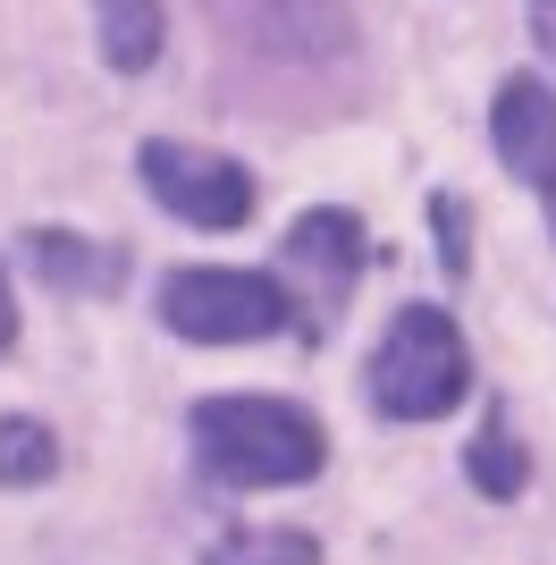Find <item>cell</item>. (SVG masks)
<instances>
[{
    "label": "cell",
    "instance_id": "obj_3",
    "mask_svg": "<svg viewBox=\"0 0 556 565\" xmlns=\"http://www.w3.org/2000/svg\"><path fill=\"white\" fill-rule=\"evenodd\" d=\"M161 321L194 347H245V338H278V330H303L287 279L270 270H169L161 279Z\"/></svg>",
    "mask_w": 556,
    "mask_h": 565
},
{
    "label": "cell",
    "instance_id": "obj_7",
    "mask_svg": "<svg viewBox=\"0 0 556 565\" xmlns=\"http://www.w3.org/2000/svg\"><path fill=\"white\" fill-rule=\"evenodd\" d=\"M25 262H34L51 287H118L127 279V254H118V245H85V236H68V228H34L25 236Z\"/></svg>",
    "mask_w": 556,
    "mask_h": 565
},
{
    "label": "cell",
    "instance_id": "obj_14",
    "mask_svg": "<svg viewBox=\"0 0 556 565\" xmlns=\"http://www.w3.org/2000/svg\"><path fill=\"white\" fill-rule=\"evenodd\" d=\"M532 25H539V43H548V60H556V0H532Z\"/></svg>",
    "mask_w": 556,
    "mask_h": 565
},
{
    "label": "cell",
    "instance_id": "obj_11",
    "mask_svg": "<svg viewBox=\"0 0 556 565\" xmlns=\"http://www.w3.org/2000/svg\"><path fill=\"white\" fill-rule=\"evenodd\" d=\"M51 472H60L51 430H43V423H25V414H9V423H0V481L34 490V481H51Z\"/></svg>",
    "mask_w": 556,
    "mask_h": 565
},
{
    "label": "cell",
    "instance_id": "obj_9",
    "mask_svg": "<svg viewBox=\"0 0 556 565\" xmlns=\"http://www.w3.org/2000/svg\"><path fill=\"white\" fill-rule=\"evenodd\" d=\"M203 565H321V541L312 532H261V523H245V532H220L203 548Z\"/></svg>",
    "mask_w": 556,
    "mask_h": 565
},
{
    "label": "cell",
    "instance_id": "obj_10",
    "mask_svg": "<svg viewBox=\"0 0 556 565\" xmlns=\"http://www.w3.org/2000/svg\"><path fill=\"white\" fill-rule=\"evenodd\" d=\"M463 472H472V490H489V498H514L523 481H532V456H523V439L506 430V414H489V430L472 439Z\"/></svg>",
    "mask_w": 556,
    "mask_h": 565
},
{
    "label": "cell",
    "instance_id": "obj_12",
    "mask_svg": "<svg viewBox=\"0 0 556 565\" xmlns=\"http://www.w3.org/2000/svg\"><path fill=\"white\" fill-rule=\"evenodd\" d=\"M430 228H439V262H447V279H463V270H472V212H463L456 194H439V203H430Z\"/></svg>",
    "mask_w": 556,
    "mask_h": 565
},
{
    "label": "cell",
    "instance_id": "obj_2",
    "mask_svg": "<svg viewBox=\"0 0 556 565\" xmlns=\"http://www.w3.org/2000/svg\"><path fill=\"white\" fill-rule=\"evenodd\" d=\"M472 388V347L439 305H405L371 354V405L388 423H439L447 405Z\"/></svg>",
    "mask_w": 556,
    "mask_h": 565
},
{
    "label": "cell",
    "instance_id": "obj_5",
    "mask_svg": "<svg viewBox=\"0 0 556 565\" xmlns=\"http://www.w3.org/2000/svg\"><path fill=\"white\" fill-rule=\"evenodd\" d=\"M287 287H296V312H303V338H321L329 321H338V305H346V287L363 279L371 262V236L354 212H303L296 228H287Z\"/></svg>",
    "mask_w": 556,
    "mask_h": 565
},
{
    "label": "cell",
    "instance_id": "obj_8",
    "mask_svg": "<svg viewBox=\"0 0 556 565\" xmlns=\"http://www.w3.org/2000/svg\"><path fill=\"white\" fill-rule=\"evenodd\" d=\"M101 9V60L110 68H152L161 60V0H93Z\"/></svg>",
    "mask_w": 556,
    "mask_h": 565
},
{
    "label": "cell",
    "instance_id": "obj_6",
    "mask_svg": "<svg viewBox=\"0 0 556 565\" xmlns=\"http://www.w3.org/2000/svg\"><path fill=\"white\" fill-rule=\"evenodd\" d=\"M489 136H498V152H506L514 178H532V186L556 203V94L539 76H506V85H498Z\"/></svg>",
    "mask_w": 556,
    "mask_h": 565
},
{
    "label": "cell",
    "instance_id": "obj_13",
    "mask_svg": "<svg viewBox=\"0 0 556 565\" xmlns=\"http://www.w3.org/2000/svg\"><path fill=\"white\" fill-rule=\"evenodd\" d=\"M9 338H18V296H9V270H0V354H9Z\"/></svg>",
    "mask_w": 556,
    "mask_h": 565
},
{
    "label": "cell",
    "instance_id": "obj_1",
    "mask_svg": "<svg viewBox=\"0 0 556 565\" xmlns=\"http://www.w3.org/2000/svg\"><path fill=\"white\" fill-rule=\"evenodd\" d=\"M185 430H194L203 472H220L228 490H287L329 465L321 423L287 397H203Z\"/></svg>",
    "mask_w": 556,
    "mask_h": 565
},
{
    "label": "cell",
    "instance_id": "obj_4",
    "mask_svg": "<svg viewBox=\"0 0 556 565\" xmlns=\"http://www.w3.org/2000/svg\"><path fill=\"white\" fill-rule=\"evenodd\" d=\"M136 169H143V194H152L161 212L194 220V228H245V220H254V178L236 161H220V152H203V143L152 136L136 152Z\"/></svg>",
    "mask_w": 556,
    "mask_h": 565
}]
</instances>
